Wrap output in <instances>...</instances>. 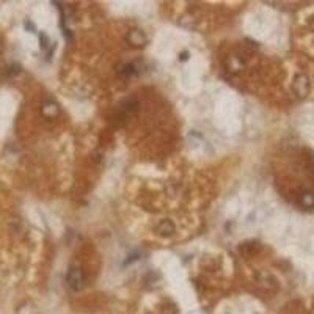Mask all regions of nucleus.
Here are the masks:
<instances>
[{"instance_id": "nucleus-6", "label": "nucleus", "mask_w": 314, "mask_h": 314, "mask_svg": "<svg viewBox=\"0 0 314 314\" xmlns=\"http://www.w3.org/2000/svg\"><path fill=\"white\" fill-rule=\"evenodd\" d=\"M226 68L231 73H239L240 69L243 68V61L239 57H237V55H234V57H229L226 60Z\"/></svg>"}, {"instance_id": "nucleus-7", "label": "nucleus", "mask_w": 314, "mask_h": 314, "mask_svg": "<svg viewBox=\"0 0 314 314\" xmlns=\"http://www.w3.org/2000/svg\"><path fill=\"white\" fill-rule=\"evenodd\" d=\"M298 201H300V204L306 209L314 207V192H303L302 195H300Z\"/></svg>"}, {"instance_id": "nucleus-9", "label": "nucleus", "mask_w": 314, "mask_h": 314, "mask_svg": "<svg viewBox=\"0 0 314 314\" xmlns=\"http://www.w3.org/2000/svg\"><path fill=\"white\" fill-rule=\"evenodd\" d=\"M135 66L132 65V63H126V65H121L120 68V74L123 77H132V75H135Z\"/></svg>"}, {"instance_id": "nucleus-4", "label": "nucleus", "mask_w": 314, "mask_h": 314, "mask_svg": "<svg viewBox=\"0 0 314 314\" xmlns=\"http://www.w3.org/2000/svg\"><path fill=\"white\" fill-rule=\"evenodd\" d=\"M126 39H128V43L130 46H135V47H143L146 46V43H148V38H146V35L142 32V30H130L128 33V37H126Z\"/></svg>"}, {"instance_id": "nucleus-10", "label": "nucleus", "mask_w": 314, "mask_h": 314, "mask_svg": "<svg viewBox=\"0 0 314 314\" xmlns=\"http://www.w3.org/2000/svg\"><path fill=\"white\" fill-rule=\"evenodd\" d=\"M39 41H41V49H47V46H49V38L46 37L44 33H41Z\"/></svg>"}, {"instance_id": "nucleus-1", "label": "nucleus", "mask_w": 314, "mask_h": 314, "mask_svg": "<svg viewBox=\"0 0 314 314\" xmlns=\"http://www.w3.org/2000/svg\"><path fill=\"white\" fill-rule=\"evenodd\" d=\"M66 281H68V286L73 291H80L83 288V274H82V270L79 267H71V269H69V272H68Z\"/></svg>"}, {"instance_id": "nucleus-13", "label": "nucleus", "mask_w": 314, "mask_h": 314, "mask_svg": "<svg viewBox=\"0 0 314 314\" xmlns=\"http://www.w3.org/2000/svg\"><path fill=\"white\" fill-rule=\"evenodd\" d=\"M187 58H188V52H183V54H181V60L184 61V60H187Z\"/></svg>"}, {"instance_id": "nucleus-12", "label": "nucleus", "mask_w": 314, "mask_h": 314, "mask_svg": "<svg viewBox=\"0 0 314 314\" xmlns=\"http://www.w3.org/2000/svg\"><path fill=\"white\" fill-rule=\"evenodd\" d=\"M25 27H27V29H29V30H35V25H33V24H30L29 20H27V22H25Z\"/></svg>"}, {"instance_id": "nucleus-2", "label": "nucleus", "mask_w": 314, "mask_h": 314, "mask_svg": "<svg viewBox=\"0 0 314 314\" xmlns=\"http://www.w3.org/2000/svg\"><path fill=\"white\" fill-rule=\"evenodd\" d=\"M118 111H120V118H130L138 111V101L135 97H128L120 104Z\"/></svg>"}, {"instance_id": "nucleus-8", "label": "nucleus", "mask_w": 314, "mask_h": 314, "mask_svg": "<svg viewBox=\"0 0 314 314\" xmlns=\"http://www.w3.org/2000/svg\"><path fill=\"white\" fill-rule=\"evenodd\" d=\"M157 231H159V234H162V236H170V234H173V233H174V225H173V222H171V220H164L162 223H159Z\"/></svg>"}, {"instance_id": "nucleus-5", "label": "nucleus", "mask_w": 314, "mask_h": 314, "mask_svg": "<svg viewBox=\"0 0 314 314\" xmlns=\"http://www.w3.org/2000/svg\"><path fill=\"white\" fill-rule=\"evenodd\" d=\"M41 110H43V115L46 118H55L58 115V111H60V107H58V104L52 101V99H47L43 102V107H41Z\"/></svg>"}, {"instance_id": "nucleus-3", "label": "nucleus", "mask_w": 314, "mask_h": 314, "mask_svg": "<svg viewBox=\"0 0 314 314\" xmlns=\"http://www.w3.org/2000/svg\"><path fill=\"white\" fill-rule=\"evenodd\" d=\"M292 90L294 93L300 97H305L306 94L310 93V82L306 79V75H297L294 79V83H292Z\"/></svg>"}, {"instance_id": "nucleus-11", "label": "nucleus", "mask_w": 314, "mask_h": 314, "mask_svg": "<svg viewBox=\"0 0 314 314\" xmlns=\"http://www.w3.org/2000/svg\"><path fill=\"white\" fill-rule=\"evenodd\" d=\"M310 168H311V173L314 174V156L310 159Z\"/></svg>"}]
</instances>
